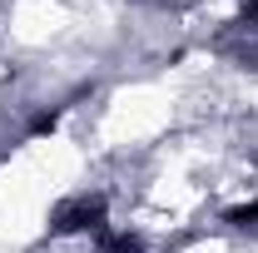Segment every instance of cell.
<instances>
[{"label":"cell","mask_w":258,"mask_h":253,"mask_svg":"<svg viewBox=\"0 0 258 253\" xmlns=\"http://www.w3.org/2000/svg\"><path fill=\"white\" fill-rule=\"evenodd\" d=\"M99 219V204H90V199H75V204H64L60 214H55V223L60 228H85V223Z\"/></svg>","instance_id":"6da1fadb"}]
</instances>
